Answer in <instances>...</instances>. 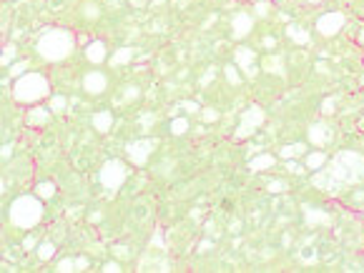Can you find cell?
Here are the masks:
<instances>
[{"instance_id":"obj_1","label":"cell","mask_w":364,"mask_h":273,"mask_svg":"<svg viewBox=\"0 0 364 273\" xmlns=\"http://www.w3.org/2000/svg\"><path fill=\"white\" fill-rule=\"evenodd\" d=\"M73 50H75V35L63 28L46 30L38 40V56L48 63H61V61L71 58Z\"/></svg>"},{"instance_id":"obj_2","label":"cell","mask_w":364,"mask_h":273,"mask_svg":"<svg viewBox=\"0 0 364 273\" xmlns=\"http://www.w3.org/2000/svg\"><path fill=\"white\" fill-rule=\"evenodd\" d=\"M48 95H51V83L43 73H23L20 78H15V85H13L15 103L33 105V103H40Z\"/></svg>"},{"instance_id":"obj_3","label":"cell","mask_w":364,"mask_h":273,"mask_svg":"<svg viewBox=\"0 0 364 273\" xmlns=\"http://www.w3.org/2000/svg\"><path fill=\"white\" fill-rule=\"evenodd\" d=\"M43 218V198L38 196H18L10 203V223L15 228L30 231L40 223Z\"/></svg>"},{"instance_id":"obj_4","label":"cell","mask_w":364,"mask_h":273,"mask_svg":"<svg viewBox=\"0 0 364 273\" xmlns=\"http://www.w3.org/2000/svg\"><path fill=\"white\" fill-rule=\"evenodd\" d=\"M126 178H128V166H126L123 160L111 158V160L103 163V168H101V186H103V188L118 191V188L123 186Z\"/></svg>"},{"instance_id":"obj_5","label":"cell","mask_w":364,"mask_h":273,"mask_svg":"<svg viewBox=\"0 0 364 273\" xmlns=\"http://www.w3.org/2000/svg\"><path fill=\"white\" fill-rule=\"evenodd\" d=\"M264 108H259V105H251V108H246L244 111V116H241V123H239V128H236V133L234 138L236 140H244V138H251L256 133V128L264 123Z\"/></svg>"},{"instance_id":"obj_6","label":"cell","mask_w":364,"mask_h":273,"mask_svg":"<svg viewBox=\"0 0 364 273\" xmlns=\"http://www.w3.org/2000/svg\"><path fill=\"white\" fill-rule=\"evenodd\" d=\"M344 23H347L344 13H337V10L324 13V15L316 18V33H319L322 38H334V35L344 28Z\"/></svg>"},{"instance_id":"obj_7","label":"cell","mask_w":364,"mask_h":273,"mask_svg":"<svg viewBox=\"0 0 364 273\" xmlns=\"http://www.w3.org/2000/svg\"><path fill=\"white\" fill-rule=\"evenodd\" d=\"M153 148H156V140H153V138H141V140L128 143L126 155H128V160H131L133 166H139V168H141V166H146V163H148V158H151Z\"/></svg>"},{"instance_id":"obj_8","label":"cell","mask_w":364,"mask_h":273,"mask_svg":"<svg viewBox=\"0 0 364 273\" xmlns=\"http://www.w3.org/2000/svg\"><path fill=\"white\" fill-rule=\"evenodd\" d=\"M251 30H254V15L246 13V10L236 13L234 20H231V35H234L236 40H244V38L251 35Z\"/></svg>"},{"instance_id":"obj_9","label":"cell","mask_w":364,"mask_h":273,"mask_svg":"<svg viewBox=\"0 0 364 273\" xmlns=\"http://www.w3.org/2000/svg\"><path fill=\"white\" fill-rule=\"evenodd\" d=\"M106 88H108V75L106 73L90 70V73L83 75V90L88 95H101V93H106Z\"/></svg>"},{"instance_id":"obj_10","label":"cell","mask_w":364,"mask_h":273,"mask_svg":"<svg viewBox=\"0 0 364 273\" xmlns=\"http://www.w3.org/2000/svg\"><path fill=\"white\" fill-rule=\"evenodd\" d=\"M332 128L327 126V123H314L311 128H309V140L316 145V148H324V145H329L332 143Z\"/></svg>"},{"instance_id":"obj_11","label":"cell","mask_w":364,"mask_h":273,"mask_svg":"<svg viewBox=\"0 0 364 273\" xmlns=\"http://www.w3.org/2000/svg\"><path fill=\"white\" fill-rule=\"evenodd\" d=\"M85 58H88L93 66L103 63V61L108 58V45H106L103 40H93V43H88V48H85Z\"/></svg>"},{"instance_id":"obj_12","label":"cell","mask_w":364,"mask_h":273,"mask_svg":"<svg viewBox=\"0 0 364 273\" xmlns=\"http://www.w3.org/2000/svg\"><path fill=\"white\" fill-rule=\"evenodd\" d=\"M90 126H93L98 133H108V131L113 128V113H111V111H98V113H93Z\"/></svg>"},{"instance_id":"obj_13","label":"cell","mask_w":364,"mask_h":273,"mask_svg":"<svg viewBox=\"0 0 364 273\" xmlns=\"http://www.w3.org/2000/svg\"><path fill=\"white\" fill-rule=\"evenodd\" d=\"M234 63L241 70L251 68V66L256 63V53H254L251 48H236V50H234Z\"/></svg>"},{"instance_id":"obj_14","label":"cell","mask_w":364,"mask_h":273,"mask_svg":"<svg viewBox=\"0 0 364 273\" xmlns=\"http://www.w3.org/2000/svg\"><path fill=\"white\" fill-rule=\"evenodd\" d=\"M274 163H277V158H274L271 153H261V155H256V158L249 160V168H251L254 173H264V171L274 168Z\"/></svg>"},{"instance_id":"obj_15","label":"cell","mask_w":364,"mask_h":273,"mask_svg":"<svg viewBox=\"0 0 364 273\" xmlns=\"http://www.w3.org/2000/svg\"><path fill=\"white\" fill-rule=\"evenodd\" d=\"M48 118H51V108H30L25 116V121L30 126H43V123H48Z\"/></svg>"},{"instance_id":"obj_16","label":"cell","mask_w":364,"mask_h":273,"mask_svg":"<svg viewBox=\"0 0 364 273\" xmlns=\"http://www.w3.org/2000/svg\"><path fill=\"white\" fill-rule=\"evenodd\" d=\"M304 166H306V168H311V171H322V168L327 166V155H324V150H314V153H306V158H304Z\"/></svg>"},{"instance_id":"obj_17","label":"cell","mask_w":364,"mask_h":273,"mask_svg":"<svg viewBox=\"0 0 364 273\" xmlns=\"http://www.w3.org/2000/svg\"><path fill=\"white\" fill-rule=\"evenodd\" d=\"M264 73L284 75V58H282V56H271V58H264Z\"/></svg>"},{"instance_id":"obj_18","label":"cell","mask_w":364,"mask_h":273,"mask_svg":"<svg viewBox=\"0 0 364 273\" xmlns=\"http://www.w3.org/2000/svg\"><path fill=\"white\" fill-rule=\"evenodd\" d=\"M80 13H83L85 20H96V18L101 15V5H98L96 0H85V3L80 5Z\"/></svg>"},{"instance_id":"obj_19","label":"cell","mask_w":364,"mask_h":273,"mask_svg":"<svg viewBox=\"0 0 364 273\" xmlns=\"http://www.w3.org/2000/svg\"><path fill=\"white\" fill-rule=\"evenodd\" d=\"M35 196L43 198V201L53 198V196H56V183H51V181H40V183L35 186Z\"/></svg>"},{"instance_id":"obj_20","label":"cell","mask_w":364,"mask_h":273,"mask_svg":"<svg viewBox=\"0 0 364 273\" xmlns=\"http://www.w3.org/2000/svg\"><path fill=\"white\" fill-rule=\"evenodd\" d=\"M133 58V48H118L116 56L111 58V66H126Z\"/></svg>"},{"instance_id":"obj_21","label":"cell","mask_w":364,"mask_h":273,"mask_svg":"<svg viewBox=\"0 0 364 273\" xmlns=\"http://www.w3.org/2000/svg\"><path fill=\"white\" fill-rule=\"evenodd\" d=\"M171 133H173V136H184V133H189V118H186V116L173 118V121H171Z\"/></svg>"},{"instance_id":"obj_22","label":"cell","mask_w":364,"mask_h":273,"mask_svg":"<svg viewBox=\"0 0 364 273\" xmlns=\"http://www.w3.org/2000/svg\"><path fill=\"white\" fill-rule=\"evenodd\" d=\"M296 155H304V143H294V145H284L282 148V158L284 160H291Z\"/></svg>"},{"instance_id":"obj_23","label":"cell","mask_w":364,"mask_h":273,"mask_svg":"<svg viewBox=\"0 0 364 273\" xmlns=\"http://www.w3.org/2000/svg\"><path fill=\"white\" fill-rule=\"evenodd\" d=\"M53 253H56V246H53L51 241L38 243V258H40V261H51V258H53Z\"/></svg>"},{"instance_id":"obj_24","label":"cell","mask_w":364,"mask_h":273,"mask_svg":"<svg viewBox=\"0 0 364 273\" xmlns=\"http://www.w3.org/2000/svg\"><path fill=\"white\" fill-rule=\"evenodd\" d=\"M223 75H226L229 85H241V75H239V66H223Z\"/></svg>"},{"instance_id":"obj_25","label":"cell","mask_w":364,"mask_h":273,"mask_svg":"<svg viewBox=\"0 0 364 273\" xmlns=\"http://www.w3.org/2000/svg\"><path fill=\"white\" fill-rule=\"evenodd\" d=\"M66 98L63 95H51V103H48V108H51V113H63L66 111Z\"/></svg>"},{"instance_id":"obj_26","label":"cell","mask_w":364,"mask_h":273,"mask_svg":"<svg viewBox=\"0 0 364 273\" xmlns=\"http://www.w3.org/2000/svg\"><path fill=\"white\" fill-rule=\"evenodd\" d=\"M13 56H15V45H5V53H0V68H3V66H10Z\"/></svg>"},{"instance_id":"obj_27","label":"cell","mask_w":364,"mask_h":273,"mask_svg":"<svg viewBox=\"0 0 364 273\" xmlns=\"http://www.w3.org/2000/svg\"><path fill=\"white\" fill-rule=\"evenodd\" d=\"M58 273H71V271H75V261L73 258H63L61 263H58V268H56Z\"/></svg>"},{"instance_id":"obj_28","label":"cell","mask_w":364,"mask_h":273,"mask_svg":"<svg viewBox=\"0 0 364 273\" xmlns=\"http://www.w3.org/2000/svg\"><path fill=\"white\" fill-rule=\"evenodd\" d=\"M256 15H269V10H271V3L269 0H256Z\"/></svg>"},{"instance_id":"obj_29","label":"cell","mask_w":364,"mask_h":273,"mask_svg":"<svg viewBox=\"0 0 364 273\" xmlns=\"http://www.w3.org/2000/svg\"><path fill=\"white\" fill-rule=\"evenodd\" d=\"M139 93H141V90H139L136 85H128V88H126V93H121V100H136V98H139Z\"/></svg>"},{"instance_id":"obj_30","label":"cell","mask_w":364,"mask_h":273,"mask_svg":"<svg viewBox=\"0 0 364 273\" xmlns=\"http://www.w3.org/2000/svg\"><path fill=\"white\" fill-rule=\"evenodd\" d=\"M201 118H204L206 123H214V121H218V111H214V108H204V111H201Z\"/></svg>"},{"instance_id":"obj_31","label":"cell","mask_w":364,"mask_h":273,"mask_svg":"<svg viewBox=\"0 0 364 273\" xmlns=\"http://www.w3.org/2000/svg\"><path fill=\"white\" fill-rule=\"evenodd\" d=\"M181 108L189 113V116H194V113H201V108H199V103H194V100H184L181 103Z\"/></svg>"},{"instance_id":"obj_32","label":"cell","mask_w":364,"mask_h":273,"mask_svg":"<svg viewBox=\"0 0 364 273\" xmlns=\"http://www.w3.org/2000/svg\"><path fill=\"white\" fill-rule=\"evenodd\" d=\"M266 191H269V193H282V191H287V183H284V181H271V183L266 186Z\"/></svg>"},{"instance_id":"obj_33","label":"cell","mask_w":364,"mask_h":273,"mask_svg":"<svg viewBox=\"0 0 364 273\" xmlns=\"http://www.w3.org/2000/svg\"><path fill=\"white\" fill-rule=\"evenodd\" d=\"M322 113H324V116H332V113H334V98H327V100L322 103Z\"/></svg>"},{"instance_id":"obj_34","label":"cell","mask_w":364,"mask_h":273,"mask_svg":"<svg viewBox=\"0 0 364 273\" xmlns=\"http://www.w3.org/2000/svg\"><path fill=\"white\" fill-rule=\"evenodd\" d=\"M25 68H28V63H13V66H10V73H13L15 78H20V75L25 73Z\"/></svg>"},{"instance_id":"obj_35","label":"cell","mask_w":364,"mask_h":273,"mask_svg":"<svg viewBox=\"0 0 364 273\" xmlns=\"http://www.w3.org/2000/svg\"><path fill=\"white\" fill-rule=\"evenodd\" d=\"M289 33L294 35V40H296V43H306V40H309V35H306V33H296L294 28H289Z\"/></svg>"},{"instance_id":"obj_36","label":"cell","mask_w":364,"mask_h":273,"mask_svg":"<svg viewBox=\"0 0 364 273\" xmlns=\"http://www.w3.org/2000/svg\"><path fill=\"white\" fill-rule=\"evenodd\" d=\"M103 271H106V273H118V271H121V266H118L116 261H108V263L103 266Z\"/></svg>"},{"instance_id":"obj_37","label":"cell","mask_w":364,"mask_h":273,"mask_svg":"<svg viewBox=\"0 0 364 273\" xmlns=\"http://www.w3.org/2000/svg\"><path fill=\"white\" fill-rule=\"evenodd\" d=\"M88 268V258H75V271H85Z\"/></svg>"},{"instance_id":"obj_38","label":"cell","mask_w":364,"mask_h":273,"mask_svg":"<svg viewBox=\"0 0 364 273\" xmlns=\"http://www.w3.org/2000/svg\"><path fill=\"white\" fill-rule=\"evenodd\" d=\"M10 153H13V145H3V148H0V160L10 158Z\"/></svg>"},{"instance_id":"obj_39","label":"cell","mask_w":364,"mask_h":273,"mask_svg":"<svg viewBox=\"0 0 364 273\" xmlns=\"http://www.w3.org/2000/svg\"><path fill=\"white\" fill-rule=\"evenodd\" d=\"M23 246H25V248H23V251H30V248H33V246H35V238H33V236H28V238H25V241H23Z\"/></svg>"},{"instance_id":"obj_40","label":"cell","mask_w":364,"mask_h":273,"mask_svg":"<svg viewBox=\"0 0 364 273\" xmlns=\"http://www.w3.org/2000/svg\"><path fill=\"white\" fill-rule=\"evenodd\" d=\"M151 123H153V116H151V113L141 116V126H151Z\"/></svg>"},{"instance_id":"obj_41","label":"cell","mask_w":364,"mask_h":273,"mask_svg":"<svg viewBox=\"0 0 364 273\" xmlns=\"http://www.w3.org/2000/svg\"><path fill=\"white\" fill-rule=\"evenodd\" d=\"M199 251H211V241H201V243H199Z\"/></svg>"},{"instance_id":"obj_42","label":"cell","mask_w":364,"mask_h":273,"mask_svg":"<svg viewBox=\"0 0 364 273\" xmlns=\"http://www.w3.org/2000/svg\"><path fill=\"white\" fill-rule=\"evenodd\" d=\"M287 168H289L291 173H301V168H299V166H296L294 160H289V166H287Z\"/></svg>"},{"instance_id":"obj_43","label":"cell","mask_w":364,"mask_h":273,"mask_svg":"<svg viewBox=\"0 0 364 273\" xmlns=\"http://www.w3.org/2000/svg\"><path fill=\"white\" fill-rule=\"evenodd\" d=\"M306 3H311V5H316V3H322V0H306Z\"/></svg>"},{"instance_id":"obj_44","label":"cell","mask_w":364,"mask_h":273,"mask_svg":"<svg viewBox=\"0 0 364 273\" xmlns=\"http://www.w3.org/2000/svg\"><path fill=\"white\" fill-rule=\"evenodd\" d=\"M3 191H5V186H3V183H0V193H3Z\"/></svg>"},{"instance_id":"obj_45","label":"cell","mask_w":364,"mask_h":273,"mask_svg":"<svg viewBox=\"0 0 364 273\" xmlns=\"http://www.w3.org/2000/svg\"><path fill=\"white\" fill-rule=\"evenodd\" d=\"M359 40H362V43H364V33H362V35H359Z\"/></svg>"}]
</instances>
